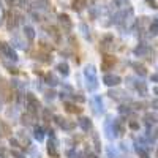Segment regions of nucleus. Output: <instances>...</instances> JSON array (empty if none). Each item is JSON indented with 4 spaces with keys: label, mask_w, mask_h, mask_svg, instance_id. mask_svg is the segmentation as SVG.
I'll return each instance as SVG.
<instances>
[{
    "label": "nucleus",
    "mask_w": 158,
    "mask_h": 158,
    "mask_svg": "<svg viewBox=\"0 0 158 158\" xmlns=\"http://www.w3.org/2000/svg\"><path fill=\"white\" fill-rule=\"evenodd\" d=\"M84 77H85V85L89 89V92H95L98 89V76H97V70L94 65H89L84 70Z\"/></svg>",
    "instance_id": "1"
},
{
    "label": "nucleus",
    "mask_w": 158,
    "mask_h": 158,
    "mask_svg": "<svg viewBox=\"0 0 158 158\" xmlns=\"http://www.w3.org/2000/svg\"><path fill=\"white\" fill-rule=\"evenodd\" d=\"M131 16H133V8L128 6L125 10H120V11H117L115 15L112 16V22L115 25H122V24H127L131 21Z\"/></svg>",
    "instance_id": "2"
},
{
    "label": "nucleus",
    "mask_w": 158,
    "mask_h": 158,
    "mask_svg": "<svg viewBox=\"0 0 158 158\" xmlns=\"http://www.w3.org/2000/svg\"><path fill=\"white\" fill-rule=\"evenodd\" d=\"M25 109L32 115H36L40 109H41V104H40L38 98L33 94H25Z\"/></svg>",
    "instance_id": "3"
},
{
    "label": "nucleus",
    "mask_w": 158,
    "mask_h": 158,
    "mask_svg": "<svg viewBox=\"0 0 158 158\" xmlns=\"http://www.w3.org/2000/svg\"><path fill=\"white\" fill-rule=\"evenodd\" d=\"M0 56L5 57V59H10L11 62H18V54H16V51L13 49L10 44L3 43V41H0Z\"/></svg>",
    "instance_id": "4"
},
{
    "label": "nucleus",
    "mask_w": 158,
    "mask_h": 158,
    "mask_svg": "<svg viewBox=\"0 0 158 158\" xmlns=\"http://www.w3.org/2000/svg\"><path fill=\"white\" fill-rule=\"evenodd\" d=\"M103 128H104V133H106V138H108L109 141H114V139L118 136L117 130H115V127H114V120H112L111 117H106Z\"/></svg>",
    "instance_id": "5"
},
{
    "label": "nucleus",
    "mask_w": 158,
    "mask_h": 158,
    "mask_svg": "<svg viewBox=\"0 0 158 158\" xmlns=\"http://www.w3.org/2000/svg\"><path fill=\"white\" fill-rule=\"evenodd\" d=\"M54 120H56V123H57L63 131H73V130L76 128V123H74L73 120H70V118H65V117H62V115H56Z\"/></svg>",
    "instance_id": "6"
},
{
    "label": "nucleus",
    "mask_w": 158,
    "mask_h": 158,
    "mask_svg": "<svg viewBox=\"0 0 158 158\" xmlns=\"http://www.w3.org/2000/svg\"><path fill=\"white\" fill-rule=\"evenodd\" d=\"M127 81H128V84L133 87L141 97H146V95H147V85H146V82H142V81H135L133 77H127Z\"/></svg>",
    "instance_id": "7"
},
{
    "label": "nucleus",
    "mask_w": 158,
    "mask_h": 158,
    "mask_svg": "<svg viewBox=\"0 0 158 158\" xmlns=\"http://www.w3.org/2000/svg\"><path fill=\"white\" fill-rule=\"evenodd\" d=\"M59 22H60V25H62V30H63V32L70 33V32L73 30V22H71V19H70L68 15L60 13V15H59Z\"/></svg>",
    "instance_id": "8"
},
{
    "label": "nucleus",
    "mask_w": 158,
    "mask_h": 158,
    "mask_svg": "<svg viewBox=\"0 0 158 158\" xmlns=\"http://www.w3.org/2000/svg\"><path fill=\"white\" fill-rule=\"evenodd\" d=\"M108 95H109L112 100H115V101H128V100H130L127 92L118 90V89H111V90L108 92Z\"/></svg>",
    "instance_id": "9"
},
{
    "label": "nucleus",
    "mask_w": 158,
    "mask_h": 158,
    "mask_svg": "<svg viewBox=\"0 0 158 158\" xmlns=\"http://www.w3.org/2000/svg\"><path fill=\"white\" fill-rule=\"evenodd\" d=\"M122 82V79L120 76H117V74H104L103 76V84H106L108 87H117L118 84Z\"/></svg>",
    "instance_id": "10"
},
{
    "label": "nucleus",
    "mask_w": 158,
    "mask_h": 158,
    "mask_svg": "<svg viewBox=\"0 0 158 158\" xmlns=\"http://www.w3.org/2000/svg\"><path fill=\"white\" fill-rule=\"evenodd\" d=\"M57 146H59V141L56 139V136H51V139H49V142H48V153H49L52 158H59Z\"/></svg>",
    "instance_id": "11"
},
{
    "label": "nucleus",
    "mask_w": 158,
    "mask_h": 158,
    "mask_svg": "<svg viewBox=\"0 0 158 158\" xmlns=\"http://www.w3.org/2000/svg\"><path fill=\"white\" fill-rule=\"evenodd\" d=\"M150 52H152V49L147 44H138L133 49V54L136 57H147V56H150Z\"/></svg>",
    "instance_id": "12"
},
{
    "label": "nucleus",
    "mask_w": 158,
    "mask_h": 158,
    "mask_svg": "<svg viewBox=\"0 0 158 158\" xmlns=\"http://www.w3.org/2000/svg\"><path fill=\"white\" fill-rule=\"evenodd\" d=\"M92 106H94V111L95 114H103L104 112V104H103V100L100 95H95L94 98H92Z\"/></svg>",
    "instance_id": "13"
},
{
    "label": "nucleus",
    "mask_w": 158,
    "mask_h": 158,
    "mask_svg": "<svg viewBox=\"0 0 158 158\" xmlns=\"http://www.w3.org/2000/svg\"><path fill=\"white\" fill-rule=\"evenodd\" d=\"M114 65H115V59L112 56H104L103 60H101V70L103 71H109L114 68Z\"/></svg>",
    "instance_id": "14"
},
{
    "label": "nucleus",
    "mask_w": 158,
    "mask_h": 158,
    "mask_svg": "<svg viewBox=\"0 0 158 158\" xmlns=\"http://www.w3.org/2000/svg\"><path fill=\"white\" fill-rule=\"evenodd\" d=\"M32 6L35 11H46L49 6V0H32Z\"/></svg>",
    "instance_id": "15"
},
{
    "label": "nucleus",
    "mask_w": 158,
    "mask_h": 158,
    "mask_svg": "<svg viewBox=\"0 0 158 158\" xmlns=\"http://www.w3.org/2000/svg\"><path fill=\"white\" fill-rule=\"evenodd\" d=\"M77 125L81 127L82 131H90L92 127H94V125H92V120H90L89 117H79L77 118Z\"/></svg>",
    "instance_id": "16"
},
{
    "label": "nucleus",
    "mask_w": 158,
    "mask_h": 158,
    "mask_svg": "<svg viewBox=\"0 0 158 158\" xmlns=\"http://www.w3.org/2000/svg\"><path fill=\"white\" fill-rule=\"evenodd\" d=\"M65 111H67V112H70V114H81V112H82V108L76 106L74 103L65 101Z\"/></svg>",
    "instance_id": "17"
},
{
    "label": "nucleus",
    "mask_w": 158,
    "mask_h": 158,
    "mask_svg": "<svg viewBox=\"0 0 158 158\" xmlns=\"http://www.w3.org/2000/svg\"><path fill=\"white\" fill-rule=\"evenodd\" d=\"M44 133H46V131H44L43 127H38V125L33 127V138H35L38 142H41V141L44 139Z\"/></svg>",
    "instance_id": "18"
},
{
    "label": "nucleus",
    "mask_w": 158,
    "mask_h": 158,
    "mask_svg": "<svg viewBox=\"0 0 158 158\" xmlns=\"http://www.w3.org/2000/svg\"><path fill=\"white\" fill-rule=\"evenodd\" d=\"M114 127H115V130H117V133L118 135H123L125 133V128H127V125H125V120L123 118H114Z\"/></svg>",
    "instance_id": "19"
},
{
    "label": "nucleus",
    "mask_w": 158,
    "mask_h": 158,
    "mask_svg": "<svg viewBox=\"0 0 158 158\" xmlns=\"http://www.w3.org/2000/svg\"><path fill=\"white\" fill-rule=\"evenodd\" d=\"M35 118H36V115H32L27 112V114L21 115V122H22V125L29 127V125H35Z\"/></svg>",
    "instance_id": "20"
},
{
    "label": "nucleus",
    "mask_w": 158,
    "mask_h": 158,
    "mask_svg": "<svg viewBox=\"0 0 158 158\" xmlns=\"http://www.w3.org/2000/svg\"><path fill=\"white\" fill-rule=\"evenodd\" d=\"M114 44V36L112 35H104V38L101 40V49H109Z\"/></svg>",
    "instance_id": "21"
},
{
    "label": "nucleus",
    "mask_w": 158,
    "mask_h": 158,
    "mask_svg": "<svg viewBox=\"0 0 158 158\" xmlns=\"http://www.w3.org/2000/svg\"><path fill=\"white\" fill-rule=\"evenodd\" d=\"M144 122H146L147 127H150L152 123H156L158 122V114H153V112H147L144 115Z\"/></svg>",
    "instance_id": "22"
},
{
    "label": "nucleus",
    "mask_w": 158,
    "mask_h": 158,
    "mask_svg": "<svg viewBox=\"0 0 158 158\" xmlns=\"http://www.w3.org/2000/svg\"><path fill=\"white\" fill-rule=\"evenodd\" d=\"M57 71L60 73V74H63L65 77H67L68 74H70V67H68V63L67 62H60V63H57Z\"/></svg>",
    "instance_id": "23"
},
{
    "label": "nucleus",
    "mask_w": 158,
    "mask_h": 158,
    "mask_svg": "<svg viewBox=\"0 0 158 158\" xmlns=\"http://www.w3.org/2000/svg\"><path fill=\"white\" fill-rule=\"evenodd\" d=\"M24 35H25V38H27L29 41L32 43L33 40H35V29L30 27V25H24Z\"/></svg>",
    "instance_id": "24"
},
{
    "label": "nucleus",
    "mask_w": 158,
    "mask_h": 158,
    "mask_svg": "<svg viewBox=\"0 0 158 158\" xmlns=\"http://www.w3.org/2000/svg\"><path fill=\"white\" fill-rule=\"evenodd\" d=\"M131 67L135 68V71L141 76V77H144V76H147V70H146V67H144V65H141V63H131Z\"/></svg>",
    "instance_id": "25"
},
{
    "label": "nucleus",
    "mask_w": 158,
    "mask_h": 158,
    "mask_svg": "<svg viewBox=\"0 0 158 158\" xmlns=\"http://www.w3.org/2000/svg\"><path fill=\"white\" fill-rule=\"evenodd\" d=\"M85 6H87V0H74L71 8H73L74 11H77V13H79V11H82Z\"/></svg>",
    "instance_id": "26"
},
{
    "label": "nucleus",
    "mask_w": 158,
    "mask_h": 158,
    "mask_svg": "<svg viewBox=\"0 0 158 158\" xmlns=\"http://www.w3.org/2000/svg\"><path fill=\"white\" fill-rule=\"evenodd\" d=\"M44 79H46V84H49L51 87H54V85H57V84H59L57 76H56V74H52V73H48V74L44 76Z\"/></svg>",
    "instance_id": "27"
},
{
    "label": "nucleus",
    "mask_w": 158,
    "mask_h": 158,
    "mask_svg": "<svg viewBox=\"0 0 158 158\" xmlns=\"http://www.w3.org/2000/svg\"><path fill=\"white\" fill-rule=\"evenodd\" d=\"M136 153L141 156V158H150L149 156V149L147 147H142V146H139V144H136Z\"/></svg>",
    "instance_id": "28"
},
{
    "label": "nucleus",
    "mask_w": 158,
    "mask_h": 158,
    "mask_svg": "<svg viewBox=\"0 0 158 158\" xmlns=\"http://www.w3.org/2000/svg\"><path fill=\"white\" fill-rule=\"evenodd\" d=\"M89 15L92 19H98L101 15V8L100 6H89Z\"/></svg>",
    "instance_id": "29"
},
{
    "label": "nucleus",
    "mask_w": 158,
    "mask_h": 158,
    "mask_svg": "<svg viewBox=\"0 0 158 158\" xmlns=\"http://www.w3.org/2000/svg\"><path fill=\"white\" fill-rule=\"evenodd\" d=\"M149 30H150V35H153V36L158 35V18H153V19H152Z\"/></svg>",
    "instance_id": "30"
},
{
    "label": "nucleus",
    "mask_w": 158,
    "mask_h": 158,
    "mask_svg": "<svg viewBox=\"0 0 158 158\" xmlns=\"http://www.w3.org/2000/svg\"><path fill=\"white\" fill-rule=\"evenodd\" d=\"M35 59H40L41 62H46V63L52 62V57H51L49 54H43V52H36V54H35Z\"/></svg>",
    "instance_id": "31"
},
{
    "label": "nucleus",
    "mask_w": 158,
    "mask_h": 158,
    "mask_svg": "<svg viewBox=\"0 0 158 158\" xmlns=\"http://www.w3.org/2000/svg\"><path fill=\"white\" fill-rule=\"evenodd\" d=\"M79 29H81V32H82V35H84V38L85 40H90V29L87 27V24H79Z\"/></svg>",
    "instance_id": "32"
},
{
    "label": "nucleus",
    "mask_w": 158,
    "mask_h": 158,
    "mask_svg": "<svg viewBox=\"0 0 158 158\" xmlns=\"http://www.w3.org/2000/svg\"><path fill=\"white\" fill-rule=\"evenodd\" d=\"M49 35H52V38H54V41H60V33L57 32L56 27H49Z\"/></svg>",
    "instance_id": "33"
},
{
    "label": "nucleus",
    "mask_w": 158,
    "mask_h": 158,
    "mask_svg": "<svg viewBox=\"0 0 158 158\" xmlns=\"http://www.w3.org/2000/svg\"><path fill=\"white\" fill-rule=\"evenodd\" d=\"M13 44H15V46H18L19 49H27V44H24L22 41H21V40L15 35V36H13Z\"/></svg>",
    "instance_id": "34"
},
{
    "label": "nucleus",
    "mask_w": 158,
    "mask_h": 158,
    "mask_svg": "<svg viewBox=\"0 0 158 158\" xmlns=\"http://www.w3.org/2000/svg\"><path fill=\"white\" fill-rule=\"evenodd\" d=\"M118 112L122 115H128V114H131V108L127 106V104H120V106H118Z\"/></svg>",
    "instance_id": "35"
},
{
    "label": "nucleus",
    "mask_w": 158,
    "mask_h": 158,
    "mask_svg": "<svg viewBox=\"0 0 158 158\" xmlns=\"http://www.w3.org/2000/svg\"><path fill=\"white\" fill-rule=\"evenodd\" d=\"M16 19H15V16H13V15H10L8 16V25H6V27H8V30H13V29H15L16 27Z\"/></svg>",
    "instance_id": "36"
},
{
    "label": "nucleus",
    "mask_w": 158,
    "mask_h": 158,
    "mask_svg": "<svg viewBox=\"0 0 158 158\" xmlns=\"http://www.w3.org/2000/svg\"><path fill=\"white\" fill-rule=\"evenodd\" d=\"M11 156H13V158H25V153L21 152L19 149H13V150H11Z\"/></svg>",
    "instance_id": "37"
},
{
    "label": "nucleus",
    "mask_w": 158,
    "mask_h": 158,
    "mask_svg": "<svg viewBox=\"0 0 158 158\" xmlns=\"http://www.w3.org/2000/svg\"><path fill=\"white\" fill-rule=\"evenodd\" d=\"M65 155H67V158H79V153L76 152V149H68L65 152Z\"/></svg>",
    "instance_id": "38"
},
{
    "label": "nucleus",
    "mask_w": 158,
    "mask_h": 158,
    "mask_svg": "<svg viewBox=\"0 0 158 158\" xmlns=\"http://www.w3.org/2000/svg\"><path fill=\"white\" fill-rule=\"evenodd\" d=\"M56 92L54 90H49V92H46V94H44V98H46V101H52V100H54L56 98Z\"/></svg>",
    "instance_id": "39"
},
{
    "label": "nucleus",
    "mask_w": 158,
    "mask_h": 158,
    "mask_svg": "<svg viewBox=\"0 0 158 158\" xmlns=\"http://www.w3.org/2000/svg\"><path fill=\"white\" fill-rule=\"evenodd\" d=\"M51 117H52L51 111H49L48 108H44V109H43V120H46V122H51Z\"/></svg>",
    "instance_id": "40"
},
{
    "label": "nucleus",
    "mask_w": 158,
    "mask_h": 158,
    "mask_svg": "<svg viewBox=\"0 0 158 158\" xmlns=\"http://www.w3.org/2000/svg\"><path fill=\"white\" fill-rule=\"evenodd\" d=\"M94 142H95L97 152H100V150H101V144H100V139H98V135H97V133H94Z\"/></svg>",
    "instance_id": "41"
},
{
    "label": "nucleus",
    "mask_w": 158,
    "mask_h": 158,
    "mask_svg": "<svg viewBox=\"0 0 158 158\" xmlns=\"http://www.w3.org/2000/svg\"><path fill=\"white\" fill-rule=\"evenodd\" d=\"M18 136H19V138H21V139H22L25 144H27V146H30V139L24 135V131H18Z\"/></svg>",
    "instance_id": "42"
},
{
    "label": "nucleus",
    "mask_w": 158,
    "mask_h": 158,
    "mask_svg": "<svg viewBox=\"0 0 158 158\" xmlns=\"http://www.w3.org/2000/svg\"><path fill=\"white\" fill-rule=\"evenodd\" d=\"M128 127H130L131 130H135V131H138V130H139V123H138V122H135V120H130Z\"/></svg>",
    "instance_id": "43"
},
{
    "label": "nucleus",
    "mask_w": 158,
    "mask_h": 158,
    "mask_svg": "<svg viewBox=\"0 0 158 158\" xmlns=\"http://www.w3.org/2000/svg\"><path fill=\"white\" fill-rule=\"evenodd\" d=\"M71 98H73V100H74V101H77V103H84V101H85V98H84V97H82V95H79V94H77V95H76V94H74V95H73V97H71Z\"/></svg>",
    "instance_id": "44"
},
{
    "label": "nucleus",
    "mask_w": 158,
    "mask_h": 158,
    "mask_svg": "<svg viewBox=\"0 0 158 158\" xmlns=\"http://www.w3.org/2000/svg\"><path fill=\"white\" fill-rule=\"evenodd\" d=\"M106 152H108V156H109V158H117V153H115V150H114L111 146L108 147V150H106Z\"/></svg>",
    "instance_id": "45"
},
{
    "label": "nucleus",
    "mask_w": 158,
    "mask_h": 158,
    "mask_svg": "<svg viewBox=\"0 0 158 158\" xmlns=\"http://www.w3.org/2000/svg\"><path fill=\"white\" fill-rule=\"evenodd\" d=\"M10 144H11L15 149H19V147H21V146H19V141H18V139H13V138L10 139Z\"/></svg>",
    "instance_id": "46"
},
{
    "label": "nucleus",
    "mask_w": 158,
    "mask_h": 158,
    "mask_svg": "<svg viewBox=\"0 0 158 158\" xmlns=\"http://www.w3.org/2000/svg\"><path fill=\"white\" fill-rule=\"evenodd\" d=\"M146 2H147V5H149L152 10H155V8H156V2H155V0H146Z\"/></svg>",
    "instance_id": "47"
},
{
    "label": "nucleus",
    "mask_w": 158,
    "mask_h": 158,
    "mask_svg": "<svg viewBox=\"0 0 158 158\" xmlns=\"http://www.w3.org/2000/svg\"><path fill=\"white\" fill-rule=\"evenodd\" d=\"M15 2H16V0H5V3H6V6H8V8H13Z\"/></svg>",
    "instance_id": "48"
},
{
    "label": "nucleus",
    "mask_w": 158,
    "mask_h": 158,
    "mask_svg": "<svg viewBox=\"0 0 158 158\" xmlns=\"http://www.w3.org/2000/svg\"><path fill=\"white\" fill-rule=\"evenodd\" d=\"M6 114H8V117H15L16 115V109H8Z\"/></svg>",
    "instance_id": "49"
},
{
    "label": "nucleus",
    "mask_w": 158,
    "mask_h": 158,
    "mask_svg": "<svg viewBox=\"0 0 158 158\" xmlns=\"http://www.w3.org/2000/svg\"><path fill=\"white\" fill-rule=\"evenodd\" d=\"M0 156H2V158H6V150H5L3 147H0Z\"/></svg>",
    "instance_id": "50"
},
{
    "label": "nucleus",
    "mask_w": 158,
    "mask_h": 158,
    "mask_svg": "<svg viewBox=\"0 0 158 158\" xmlns=\"http://www.w3.org/2000/svg\"><path fill=\"white\" fill-rule=\"evenodd\" d=\"M150 79H152V82H158V73L152 74V76H150Z\"/></svg>",
    "instance_id": "51"
},
{
    "label": "nucleus",
    "mask_w": 158,
    "mask_h": 158,
    "mask_svg": "<svg viewBox=\"0 0 158 158\" xmlns=\"http://www.w3.org/2000/svg\"><path fill=\"white\" fill-rule=\"evenodd\" d=\"M18 2H19V5H21V6H27L29 0H18Z\"/></svg>",
    "instance_id": "52"
},
{
    "label": "nucleus",
    "mask_w": 158,
    "mask_h": 158,
    "mask_svg": "<svg viewBox=\"0 0 158 158\" xmlns=\"http://www.w3.org/2000/svg\"><path fill=\"white\" fill-rule=\"evenodd\" d=\"M152 108H155V109L158 111V100H153V101H152Z\"/></svg>",
    "instance_id": "53"
},
{
    "label": "nucleus",
    "mask_w": 158,
    "mask_h": 158,
    "mask_svg": "<svg viewBox=\"0 0 158 158\" xmlns=\"http://www.w3.org/2000/svg\"><path fill=\"white\" fill-rule=\"evenodd\" d=\"M153 94H155V95H158V87H155V89H153Z\"/></svg>",
    "instance_id": "54"
},
{
    "label": "nucleus",
    "mask_w": 158,
    "mask_h": 158,
    "mask_svg": "<svg viewBox=\"0 0 158 158\" xmlns=\"http://www.w3.org/2000/svg\"><path fill=\"white\" fill-rule=\"evenodd\" d=\"M79 158H90V156H89V155H81Z\"/></svg>",
    "instance_id": "55"
},
{
    "label": "nucleus",
    "mask_w": 158,
    "mask_h": 158,
    "mask_svg": "<svg viewBox=\"0 0 158 158\" xmlns=\"http://www.w3.org/2000/svg\"><path fill=\"white\" fill-rule=\"evenodd\" d=\"M155 136H156V138H158V130H156V135H155Z\"/></svg>",
    "instance_id": "56"
},
{
    "label": "nucleus",
    "mask_w": 158,
    "mask_h": 158,
    "mask_svg": "<svg viewBox=\"0 0 158 158\" xmlns=\"http://www.w3.org/2000/svg\"><path fill=\"white\" fill-rule=\"evenodd\" d=\"M0 133H2V127H0Z\"/></svg>",
    "instance_id": "57"
},
{
    "label": "nucleus",
    "mask_w": 158,
    "mask_h": 158,
    "mask_svg": "<svg viewBox=\"0 0 158 158\" xmlns=\"http://www.w3.org/2000/svg\"><path fill=\"white\" fill-rule=\"evenodd\" d=\"M156 158H158V152H156Z\"/></svg>",
    "instance_id": "58"
}]
</instances>
